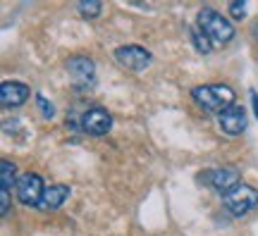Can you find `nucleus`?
<instances>
[{"label":"nucleus","mask_w":258,"mask_h":236,"mask_svg":"<svg viewBox=\"0 0 258 236\" xmlns=\"http://www.w3.org/2000/svg\"><path fill=\"white\" fill-rule=\"evenodd\" d=\"M196 29L201 31L203 36L211 41L213 46H227L234 38V27L227 17H222L218 10L203 8L196 17Z\"/></svg>","instance_id":"2"},{"label":"nucleus","mask_w":258,"mask_h":236,"mask_svg":"<svg viewBox=\"0 0 258 236\" xmlns=\"http://www.w3.org/2000/svg\"><path fill=\"white\" fill-rule=\"evenodd\" d=\"M12 208V203H10V191H0V215L5 217Z\"/></svg>","instance_id":"17"},{"label":"nucleus","mask_w":258,"mask_h":236,"mask_svg":"<svg viewBox=\"0 0 258 236\" xmlns=\"http://www.w3.org/2000/svg\"><path fill=\"white\" fill-rule=\"evenodd\" d=\"M218 119H220L222 134H227V136H241L246 131V110H244V105H232Z\"/></svg>","instance_id":"10"},{"label":"nucleus","mask_w":258,"mask_h":236,"mask_svg":"<svg viewBox=\"0 0 258 236\" xmlns=\"http://www.w3.org/2000/svg\"><path fill=\"white\" fill-rule=\"evenodd\" d=\"M67 198H70V186H64V184H53V186H48L46 189L38 210H57V208H62V203Z\"/></svg>","instance_id":"11"},{"label":"nucleus","mask_w":258,"mask_h":236,"mask_svg":"<svg viewBox=\"0 0 258 236\" xmlns=\"http://www.w3.org/2000/svg\"><path fill=\"white\" fill-rule=\"evenodd\" d=\"M77 12H79L84 19H98L103 12V3L101 0H84V3H77Z\"/></svg>","instance_id":"13"},{"label":"nucleus","mask_w":258,"mask_h":236,"mask_svg":"<svg viewBox=\"0 0 258 236\" xmlns=\"http://www.w3.org/2000/svg\"><path fill=\"white\" fill-rule=\"evenodd\" d=\"M79 127L89 136H105L112 129V115L105 108H89L82 115Z\"/></svg>","instance_id":"8"},{"label":"nucleus","mask_w":258,"mask_h":236,"mask_svg":"<svg viewBox=\"0 0 258 236\" xmlns=\"http://www.w3.org/2000/svg\"><path fill=\"white\" fill-rule=\"evenodd\" d=\"M237 93L232 91L230 86L225 84H203V86H194L191 89V100L203 110V112H211L220 117L227 108L234 105Z\"/></svg>","instance_id":"1"},{"label":"nucleus","mask_w":258,"mask_h":236,"mask_svg":"<svg viewBox=\"0 0 258 236\" xmlns=\"http://www.w3.org/2000/svg\"><path fill=\"white\" fill-rule=\"evenodd\" d=\"M46 184L43 179L38 177L36 172H27L19 177L17 182V200L22 205H27V208H38L41 205V200H43V193H46Z\"/></svg>","instance_id":"5"},{"label":"nucleus","mask_w":258,"mask_h":236,"mask_svg":"<svg viewBox=\"0 0 258 236\" xmlns=\"http://www.w3.org/2000/svg\"><path fill=\"white\" fill-rule=\"evenodd\" d=\"M36 105H38L41 115H43L46 119H53V117H55V108H53V103H48L43 93H36Z\"/></svg>","instance_id":"15"},{"label":"nucleus","mask_w":258,"mask_h":236,"mask_svg":"<svg viewBox=\"0 0 258 236\" xmlns=\"http://www.w3.org/2000/svg\"><path fill=\"white\" fill-rule=\"evenodd\" d=\"M251 105H253V115L258 119V93L256 91H251Z\"/></svg>","instance_id":"18"},{"label":"nucleus","mask_w":258,"mask_h":236,"mask_svg":"<svg viewBox=\"0 0 258 236\" xmlns=\"http://www.w3.org/2000/svg\"><path fill=\"white\" fill-rule=\"evenodd\" d=\"M67 72L74 89H91L96 84V64L89 55H74L67 60Z\"/></svg>","instance_id":"6"},{"label":"nucleus","mask_w":258,"mask_h":236,"mask_svg":"<svg viewBox=\"0 0 258 236\" xmlns=\"http://www.w3.org/2000/svg\"><path fill=\"white\" fill-rule=\"evenodd\" d=\"M29 96H31V89L22 82H3L0 86V105L8 110L22 108L29 100Z\"/></svg>","instance_id":"9"},{"label":"nucleus","mask_w":258,"mask_h":236,"mask_svg":"<svg viewBox=\"0 0 258 236\" xmlns=\"http://www.w3.org/2000/svg\"><path fill=\"white\" fill-rule=\"evenodd\" d=\"M251 31H253V38H256V41H258V19H256V22H253V29H251Z\"/></svg>","instance_id":"19"},{"label":"nucleus","mask_w":258,"mask_h":236,"mask_svg":"<svg viewBox=\"0 0 258 236\" xmlns=\"http://www.w3.org/2000/svg\"><path fill=\"white\" fill-rule=\"evenodd\" d=\"M115 60H117L120 67L129 69V72H144L148 64L153 62V55H151V50H146V48L132 43V46L115 48Z\"/></svg>","instance_id":"7"},{"label":"nucleus","mask_w":258,"mask_h":236,"mask_svg":"<svg viewBox=\"0 0 258 236\" xmlns=\"http://www.w3.org/2000/svg\"><path fill=\"white\" fill-rule=\"evenodd\" d=\"M191 43H194V48H196V50H199L201 55H211V53H213V48H215V46L211 43V41L203 36V34H201V31H199L196 27L191 29Z\"/></svg>","instance_id":"14"},{"label":"nucleus","mask_w":258,"mask_h":236,"mask_svg":"<svg viewBox=\"0 0 258 236\" xmlns=\"http://www.w3.org/2000/svg\"><path fill=\"white\" fill-rule=\"evenodd\" d=\"M201 182L208 184L213 191H218L225 198L241 184V174L237 167H215V170H208L201 174Z\"/></svg>","instance_id":"4"},{"label":"nucleus","mask_w":258,"mask_h":236,"mask_svg":"<svg viewBox=\"0 0 258 236\" xmlns=\"http://www.w3.org/2000/svg\"><path fill=\"white\" fill-rule=\"evenodd\" d=\"M227 12H230L232 19H244L246 17V3L244 0H234V3L227 5Z\"/></svg>","instance_id":"16"},{"label":"nucleus","mask_w":258,"mask_h":236,"mask_svg":"<svg viewBox=\"0 0 258 236\" xmlns=\"http://www.w3.org/2000/svg\"><path fill=\"white\" fill-rule=\"evenodd\" d=\"M17 167L10 160H0V191L17 189Z\"/></svg>","instance_id":"12"},{"label":"nucleus","mask_w":258,"mask_h":236,"mask_svg":"<svg viewBox=\"0 0 258 236\" xmlns=\"http://www.w3.org/2000/svg\"><path fill=\"white\" fill-rule=\"evenodd\" d=\"M256 208H258V189H253L249 184H239L230 196H225V210L230 212L232 217L249 215Z\"/></svg>","instance_id":"3"}]
</instances>
